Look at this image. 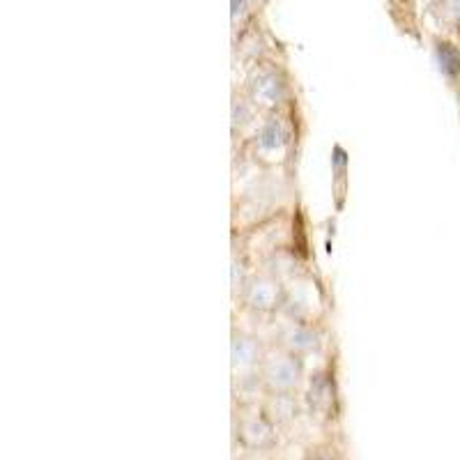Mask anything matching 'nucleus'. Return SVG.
<instances>
[{"label":"nucleus","instance_id":"f257e3e1","mask_svg":"<svg viewBox=\"0 0 460 460\" xmlns=\"http://www.w3.org/2000/svg\"><path fill=\"white\" fill-rule=\"evenodd\" d=\"M233 196H230V228L235 235L256 228L283 212L297 209L295 182L288 171H265L233 152Z\"/></svg>","mask_w":460,"mask_h":460},{"label":"nucleus","instance_id":"f03ea898","mask_svg":"<svg viewBox=\"0 0 460 460\" xmlns=\"http://www.w3.org/2000/svg\"><path fill=\"white\" fill-rule=\"evenodd\" d=\"M299 137H302V129H299L297 109L279 111V113L265 115L252 141L242 150L233 152H242L249 162L265 171L290 172L297 159Z\"/></svg>","mask_w":460,"mask_h":460},{"label":"nucleus","instance_id":"7ed1b4c3","mask_svg":"<svg viewBox=\"0 0 460 460\" xmlns=\"http://www.w3.org/2000/svg\"><path fill=\"white\" fill-rule=\"evenodd\" d=\"M237 88L253 102V106L262 115L297 109L293 79L277 58L244 69V76Z\"/></svg>","mask_w":460,"mask_h":460},{"label":"nucleus","instance_id":"20e7f679","mask_svg":"<svg viewBox=\"0 0 460 460\" xmlns=\"http://www.w3.org/2000/svg\"><path fill=\"white\" fill-rule=\"evenodd\" d=\"M332 314L330 295L323 279L306 267L286 281V297H283L281 315L309 324H327Z\"/></svg>","mask_w":460,"mask_h":460},{"label":"nucleus","instance_id":"39448f33","mask_svg":"<svg viewBox=\"0 0 460 460\" xmlns=\"http://www.w3.org/2000/svg\"><path fill=\"white\" fill-rule=\"evenodd\" d=\"M283 297H286V283L265 267H256L240 299L233 304V314H240V318H252L253 323L265 327L281 315Z\"/></svg>","mask_w":460,"mask_h":460},{"label":"nucleus","instance_id":"423d86ee","mask_svg":"<svg viewBox=\"0 0 460 460\" xmlns=\"http://www.w3.org/2000/svg\"><path fill=\"white\" fill-rule=\"evenodd\" d=\"M235 235V233H230ZM299 226H297V209L293 212H283V215L274 217V219L265 221V224L256 226V228L240 233L242 242H244L246 252L252 253L256 265L267 261L270 256H277L281 252H302L297 244Z\"/></svg>","mask_w":460,"mask_h":460},{"label":"nucleus","instance_id":"0eeeda50","mask_svg":"<svg viewBox=\"0 0 460 460\" xmlns=\"http://www.w3.org/2000/svg\"><path fill=\"white\" fill-rule=\"evenodd\" d=\"M309 377V367L302 357L283 350L279 345L267 343L262 357L258 385L265 394H302Z\"/></svg>","mask_w":460,"mask_h":460},{"label":"nucleus","instance_id":"6e6552de","mask_svg":"<svg viewBox=\"0 0 460 460\" xmlns=\"http://www.w3.org/2000/svg\"><path fill=\"white\" fill-rule=\"evenodd\" d=\"M267 343H274L283 350L302 357L304 361L320 357L327 348V324H309L299 320L279 315L272 323L265 324Z\"/></svg>","mask_w":460,"mask_h":460},{"label":"nucleus","instance_id":"1a4fd4ad","mask_svg":"<svg viewBox=\"0 0 460 460\" xmlns=\"http://www.w3.org/2000/svg\"><path fill=\"white\" fill-rule=\"evenodd\" d=\"M267 350V339L258 330H246L233 324L230 330V377L233 389L258 385L262 357Z\"/></svg>","mask_w":460,"mask_h":460},{"label":"nucleus","instance_id":"9d476101","mask_svg":"<svg viewBox=\"0 0 460 460\" xmlns=\"http://www.w3.org/2000/svg\"><path fill=\"white\" fill-rule=\"evenodd\" d=\"M304 405L311 410V414L318 417H334L339 392H336V377L332 364L315 368L306 377V385L302 389Z\"/></svg>","mask_w":460,"mask_h":460},{"label":"nucleus","instance_id":"9b49d317","mask_svg":"<svg viewBox=\"0 0 460 460\" xmlns=\"http://www.w3.org/2000/svg\"><path fill=\"white\" fill-rule=\"evenodd\" d=\"M265 115L253 106V102L242 93L240 88H233L230 97V138H233V150H242L261 127Z\"/></svg>","mask_w":460,"mask_h":460},{"label":"nucleus","instance_id":"f8f14e48","mask_svg":"<svg viewBox=\"0 0 460 460\" xmlns=\"http://www.w3.org/2000/svg\"><path fill=\"white\" fill-rule=\"evenodd\" d=\"M230 242H233L230 244V302L235 304L258 265L252 253L246 252L240 235H230Z\"/></svg>","mask_w":460,"mask_h":460},{"label":"nucleus","instance_id":"ddd939ff","mask_svg":"<svg viewBox=\"0 0 460 460\" xmlns=\"http://www.w3.org/2000/svg\"><path fill=\"white\" fill-rule=\"evenodd\" d=\"M240 438L246 447H252L253 451H261L265 449L270 442H272V435H274V426L272 421L262 414L261 410V402L253 405L252 412L242 414L240 419Z\"/></svg>","mask_w":460,"mask_h":460},{"label":"nucleus","instance_id":"4468645a","mask_svg":"<svg viewBox=\"0 0 460 460\" xmlns=\"http://www.w3.org/2000/svg\"><path fill=\"white\" fill-rule=\"evenodd\" d=\"M302 402V394H262L261 410L277 429V426H286L297 419Z\"/></svg>","mask_w":460,"mask_h":460},{"label":"nucleus","instance_id":"2eb2a0df","mask_svg":"<svg viewBox=\"0 0 460 460\" xmlns=\"http://www.w3.org/2000/svg\"><path fill=\"white\" fill-rule=\"evenodd\" d=\"M429 10L447 35H460V0H429Z\"/></svg>","mask_w":460,"mask_h":460},{"label":"nucleus","instance_id":"dca6fc26","mask_svg":"<svg viewBox=\"0 0 460 460\" xmlns=\"http://www.w3.org/2000/svg\"><path fill=\"white\" fill-rule=\"evenodd\" d=\"M311 460H336V458H334V454H330V451H327V449H323V451H320V454H315Z\"/></svg>","mask_w":460,"mask_h":460},{"label":"nucleus","instance_id":"f3484780","mask_svg":"<svg viewBox=\"0 0 460 460\" xmlns=\"http://www.w3.org/2000/svg\"><path fill=\"white\" fill-rule=\"evenodd\" d=\"M244 460H267L265 456H261V454H253V456H249V458H244Z\"/></svg>","mask_w":460,"mask_h":460}]
</instances>
